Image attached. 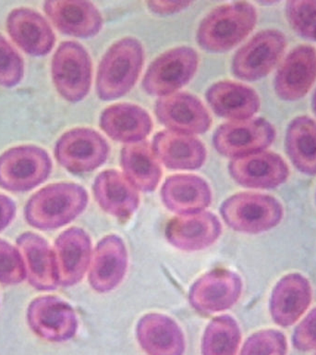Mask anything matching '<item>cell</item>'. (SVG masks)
Instances as JSON below:
<instances>
[{
  "instance_id": "cell-22",
  "label": "cell",
  "mask_w": 316,
  "mask_h": 355,
  "mask_svg": "<svg viewBox=\"0 0 316 355\" xmlns=\"http://www.w3.org/2000/svg\"><path fill=\"white\" fill-rule=\"evenodd\" d=\"M157 159L171 169L193 171L207 160L204 144L193 135L165 130L155 135L152 144Z\"/></svg>"
},
{
  "instance_id": "cell-4",
  "label": "cell",
  "mask_w": 316,
  "mask_h": 355,
  "mask_svg": "<svg viewBox=\"0 0 316 355\" xmlns=\"http://www.w3.org/2000/svg\"><path fill=\"white\" fill-rule=\"evenodd\" d=\"M220 213L227 226L236 232L259 234L279 226L284 208L279 200L267 194L241 193L227 198Z\"/></svg>"
},
{
  "instance_id": "cell-3",
  "label": "cell",
  "mask_w": 316,
  "mask_h": 355,
  "mask_svg": "<svg viewBox=\"0 0 316 355\" xmlns=\"http://www.w3.org/2000/svg\"><path fill=\"white\" fill-rule=\"evenodd\" d=\"M256 22V8L251 3L234 2L219 6L200 24L197 42L208 52H227L245 39Z\"/></svg>"
},
{
  "instance_id": "cell-18",
  "label": "cell",
  "mask_w": 316,
  "mask_h": 355,
  "mask_svg": "<svg viewBox=\"0 0 316 355\" xmlns=\"http://www.w3.org/2000/svg\"><path fill=\"white\" fill-rule=\"evenodd\" d=\"M44 10L60 32L78 38H91L102 30L103 17L91 2L49 0Z\"/></svg>"
},
{
  "instance_id": "cell-6",
  "label": "cell",
  "mask_w": 316,
  "mask_h": 355,
  "mask_svg": "<svg viewBox=\"0 0 316 355\" xmlns=\"http://www.w3.org/2000/svg\"><path fill=\"white\" fill-rule=\"evenodd\" d=\"M91 72L90 55L77 42H63L53 55V83L58 94L67 101L77 103L87 96Z\"/></svg>"
},
{
  "instance_id": "cell-25",
  "label": "cell",
  "mask_w": 316,
  "mask_h": 355,
  "mask_svg": "<svg viewBox=\"0 0 316 355\" xmlns=\"http://www.w3.org/2000/svg\"><path fill=\"white\" fill-rule=\"evenodd\" d=\"M97 204L119 219L130 218L140 205L138 190L121 172L108 169L97 175L94 182Z\"/></svg>"
},
{
  "instance_id": "cell-26",
  "label": "cell",
  "mask_w": 316,
  "mask_h": 355,
  "mask_svg": "<svg viewBox=\"0 0 316 355\" xmlns=\"http://www.w3.org/2000/svg\"><path fill=\"white\" fill-rule=\"evenodd\" d=\"M30 284L39 291H53L58 285L54 251L41 236L25 232L17 239Z\"/></svg>"
},
{
  "instance_id": "cell-7",
  "label": "cell",
  "mask_w": 316,
  "mask_h": 355,
  "mask_svg": "<svg viewBox=\"0 0 316 355\" xmlns=\"http://www.w3.org/2000/svg\"><path fill=\"white\" fill-rule=\"evenodd\" d=\"M110 147L96 130L76 128L68 130L58 139L55 157L67 171L74 174L88 173L107 161Z\"/></svg>"
},
{
  "instance_id": "cell-39",
  "label": "cell",
  "mask_w": 316,
  "mask_h": 355,
  "mask_svg": "<svg viewBox=\"0 0 316 355\" xmlns=\"http://www.w3.org/2000/svg\"><path fill=\"white\" fill-rule=\"evenodd\" d=\"M313 110L316 115V90L315 94H313Z\"/></svg>"
},
{
  "instance_id": "cell-14",
  "label": "cell",
  "mask_w": 316,
  "mask_h": 355,
  "mask_svg": "<svg viewBox=\"0 0 316 355\" xmlns=\"http://www.w3.org/2000/svg\"><path fill=\"white\" fill-rule=\"evenodd\" d=\"M230 176L238 184L251 189H274L290 176L287 163L273 152H258L234 158L229 165Z\"/></svg>"
},
{
  "instance_id": "cell-38",
  "label": "cell",
  "mask_w": 316,
  "mask_h": 355,
  "mask_svg": "<svg viewBox=\"0 0 316 355\" xmlns=\"http://www.w3.org/2000/svg\"><path fill=\"white\" fill-rule=\"evenodd\" d=\"M16 205L12 199L0 194V232L6 229L16 215Z\"/></svg>"
},
{
  "instance_id": "cell-5",
  "label": "cell",
  "mask_w": 316,
  "mask_h": 355,
  "mask_svg": "<svg viewBox=\"0 0 316 355\" xmlns=\"http://www.w3.org/2000/svg\"><path fill=\"white\" fill-rule=\"evenodd\" d=\"M51 171V158L42 147L26 144L12 147L0 155V187L4 190H33L46 182Z\"/></svg>"
},
{
  "instance_id": "cell-17",
  "label": "cell",
  "mask_w": 316,
  "mask_h": 355,
  "mask_svg": "<svg viewBox=\"0 0 316 355\" xmlns=\"http://www.w3.org/2000/svg\"><path fill=\"white\" fill-rule=\"evenodd\" d=\"M312 299V287L306 277L299 273L286 275L272 291L271 318L279 326L290 327L306 312Z\"/></svg>"
},
{
  "instance_id": "cell-28",
  "label": "cell",
  "mask_w": 316,
  "mask_h": 355,
  "mask_svg": "<svg viewBox=\"0 0 316 355\" xmlns=\"http://www.w3.org/2000/svg\"><path fill=\"white\" fill-rule=\"evenodd\" d=\"M100 127L114 141L130 144L146 141L152 132V121L143 108L123 103L103 111Z\"/></svg>"
},
{
  "instance_id": "cell-36",
  "label": "cell",
  "mask_w": 316,
  "mask_h": 355,
  "mask_svg": "<svg viewBox=\"0 0 316 355\" xmlns=\"http://www.w3.org/2000/svg\"><path fill=\"white\" fill-rule=\"evenodd\" d=\"M292 344L294 348L301 352L316 349V307L294 330Z\"/></svg>"
},
{
  "instance_id": "cell-10",
  "label": "cell",
  "mask_w": 316,
  "mask_h": 355,
  "mask_svg": "<svg viewBox=\"0 0 316 355\" xmlns=\"http://www.w3.org/2000/svg\"><path fill=\"white\" fill-rule=\"evenodd\" d=\"M276 139V129L263 118L227 122L216 129L213 144L224 157L238 158L265 151Z\"/></svg>"
},
{
  "instance_id": "cell-19",
  "label": "cell",
  "mask_w": 316,
  "mask_h": 355,
  "mask_svg": "<svg viewBox=\"0 0 316 355\" xmlns=\"http://www.w3.org/2000/svg\"><path fill=\"white\" fill-rule=\"evenodd\" d=\"M128 268V252L118 235L103 238L94 250L89 271V283L98 293H108L123 280Z\"/></svg>"
},
{
  "instance_id": "cell-1",
  "label": "cell",
  "mask_w": 316,
  "mask_h": 355,
  "mask_svg": "<svg viewBox=\"0 0 316 355\" xmlns=\"http://www.w3.org/2000/svg\"><path fill=\"white\" fill-rule=\"evenodd\" d=\"M88 199L87 191L76 183H55L30 197L25 205V218L35 229H58L79 216L87 207Z\"/></svg>"
},
{
  "instance_id": "cell-33",
  "label": "cell",
  "mask_w": 316,
  "mask_h": 355,
  "mask_svg": "<svg viewBox=\"0 0 316 355\" xmlns=\"http://www.w3.org/2000/svg\"><path fill=\"white\" fill-rule=\"evenodd\" d=\"M285 335L276 329L255 332L245 341L240 355H287Z\"/></svg>"
},
{
  "instance_id": "cell-2",
  "label": "cell",
  "mask_w": 316,
  "mask_h": 355,
  "mask_svg": "<svg viewBox=\"0 0 316 355\" xmlns=\"http://www.w3.org/2000/svg\"><path fill=\"white\" fill-rule=\"evenodd\" d=\"M144 51L137 39H121L108 49L100 62L96 93L103 101H112L129 93L143 69Z\"/></svg>"
},
{
  "instance_id": "cell-20",
  "label": "cell",
  "mask_w": 316,
  "mask_h": 355,
  "mask_svg": "<svg viewBox=\"0 0 316 355\" xmlns=\"http://www.w3.org/2000/svg\"><path fill=\"white\" fill-rule=\"evenodd\" d=\"M222 226L213 213L200 212L172 219L166 229L168 243L182 251H201L220 237Z\"/></svg>"
},
{
  "instance_id": "cell-24",
  "label": "cell",
  "mask_w": 316,
  "mask_h": 355,
  "mask_svg": "<svg viewBox=\"0 0 316 355\" xmlns=\"http://www.w3.org/2000/svg\"><path fill=\"white\" fill-rule=\"evenodd\" d=\"M136 336L148 355H183L185 338L179 324L162 313H147L139 320Z\"/></svg>"
},
{
  "instance_id": "cell-27",
  "label": "cell",
  "mask_w": 316,
  "mask_h": 355,
  "mask_svg": "<svg viewBox=\"0 0 316 355\" xmlns=\"http://www.w3.org/2000/svg\"><path fill=\"white\" fill-rule=\"evenodd\" d=\"M207 100L216 115L231 121L252 119L260 110V97L241 83L222 80L207 92Z\"/></svg>"
},
{
  "instance_id": "cell-31",
  "label": "cell",
  "mask_w": 316,
  "mask_h": 355,
  "mask_svg": "<svg viewBox=\"0 0 316 355\" xmlns=\"http://www.w3.org/2000/svg\"><path fill=\"white\" fill-rule=\"evenodd\" d=\"M241 340L240 327L232 316L213 318L205 329L202 355H237Z\"/></svg>"
},
{
  "instance_id": "cell-29",
  "label": "cell",
  "mask_w": 316,
  "mask_h": 355,
  "mask_svg": "<svg viewBox=\"0 0 316 355\" xmlns=\"http://www.w3.org/2000/svg\"><path fill=\"white\" fill-rule=\"evenodd\" d=\"M121 164L124 176L137 190L151 193L159 184L162 168L148 141L126 144L121 150Z\"/></svg>"
},
{
  "instance_id": "cell-35",
  "label": "cell",
  "mask_w": 316,
  "mask_h": 355,
  "mask_svg": "<svg viewBox=\"0 0 316 355\" xmlns=\"http://www.w3.org/2000/svg\"><path fill=\"white\" fill-rule=\"evenodd\" d=\"M26 277L24 260L15 247L0 240V283L16 285Z\"/></svg>"
},
{
  "instance_id": "cell-12",
  "label": "cell",
  "mask_w": 316,
  "mask_h": 355,
  "mask_svg": "<svg viewBox=\"0 0 316 355\" xmlns=\"http://www.w3.org/2000/svg\"><path fill=\"white\" fill-rule=\"evenodd\" d=\"M27 321L36 335L54 343L71 340L78 329L73 308L55 296H42L33 300L28 307Z\"/></svg>"
},
{
  "instance_id": "cell-34",
  "label": "cell",
  "mask_w": 316,
  "mask_h": 355,
  "mask_svg": "<svg viewBox=\"0 0 316 355\" xmlns=\"http://www.w3.org/2000/svg\"><path fill=\"white\" fill-rule=\"evenodd\" d=\"M24 62L7 39L0 35V86L12 88L21 82Z\"/></svg>"
},
{
  "instance_id": "cell-37",
  "label": "cell",
  "mask_w": 316,
  "mask_h": 355,
  "mask_svg": "<svg viewBox=\"0 0 316 355\" xmlns=\"http://www.w3.org/2000/svg\"><path fill=\"white\" fill-rule=\"evenodd\" d=\"M193 4L188 1H150L147 2L149 10L159 15H171L186 10Z\"/></svg>"
},
{
  "instance_id": "cell-8",
  "label": "cell",
  "mask_w": 316,
  "mask_h": 355,
  "mask_svg": "<svg viewBox=\"0 0 316 355\" xmlns=\"http://www.w3.org/2000/svg\"><path fill=\"white\" fill-rule=\"evenodd\" d=\"M287 47V39L279 31L263 30L236 53L232 72L238 79L254 82L267 76L279 64Z\"/></svg>"
},
{
  "instance_id": "cell-15",
  "label": "cell",
  "mask_w": 316,
  "mask_h": 355,
  "mask_svg": "<svg viewBox=\"0 0 316 355\" xmlns=\"http://www.w3.org/2000/svg\"><path fill=\"white\" fill-rule=\"evenodd\" d=\"M316 80V50L301 44L291 50L274 77V91L285 101L304 98Z\"/></svg>"
},
{
  "instance_id": "cell-16",
  "label": "cell",
  "mask_w": 316,
  "mask_h": 355,
  "mask_svg": "<svg viewBox=\"0 0 316 355\" xmlns=\"http://www.w3.org/2000/svg\"><path fill=\"white\" fill-rule=\"evenodd\" d=\"M54 257L58 284L71 287L79 283L91 265L90 236L80 227H71L55 240Z\"/></svg>"
},
{
  "instance_id": "cell-21",
  "label": "cell",
  "mask_w": 316,
  "mask_h": 355,
  "mask_svg": "<svg viewBox=\"0 0 316 355\" xmlns=\"http://www.w3.org/2000/svg\"><path fill=\"white\" fill-rule=\"evenodd\" d=\"M8 35L14 43L33 57L49 54L55 43V35L46 19L27 8H16L7 19Z\"/></svg>"
},
{
  "instance_id": "cell-40",
  "label": "cell",
  "mask_w": 316,
  "mask_h": 355,
  "mask_svg": "<svg viewBox=\"0 0 316 355\" xmlns=\"http://www.w3.org/2000/svg\"><path fill=\"white\" fill-rule=\"evenodd\" d=\"M316 355V354H315Z\"/></svg>"
},
{
  "instance_id": "cell-30",
  "label": "cell",
  "mask_w": 316,
  "mask_h": 355,
  "mask_svg": "<svg viewBox=\"0 0 316 355\" xmlns=\"http://www.w3.org/2000/svg\"><path fill=\"white\" fill-rule=\"evenodd\" d=\"M286 150L291 162L308 176L316 175V121L308 116L294 119L286 133Z\"/></svg>"
},
{
  "instance_id": "cell-11",
  "label": "cell",
  "mask_w": 316,
  "mask_h": 355,
  "mask_svg": "<svg viewBox=\"0 0 316 355\" xmlns=\"http://www.w3.org/2000/svg\"><path fill=\"white\" fill-rule=\"evenodd\" d=\"M243 280L235 272L216 269L197 279L188 293V302L202 315H213L234 306L243 293Z\"/></svg>"
},
{
  "instance_id": "cell-13",
  "label": "cell",
  "mask_w": 316,
  "mask_h": 355,
  "mask_svg": "<svg viewBox=\"0 0 316 355\" xmlns=\"http://www.w3.org/2000/svg\"><path fill=\"white\" fill-rule=\"evenodd\" d=\"M155 112L160 123L169 130L185 135H204L212 125L207 107L196 96L188 93L159 97Z\"/></svg>"
},
{
  "instance_id": "cell-32",
  "label": "cell",
  "mask_w": 316,
  "mask_h": 355,
  "mask_svg": "<svg viewBox=\"0 0 316 355\" xmlns=\"http://www.w3.org/2000/svg\"><path fill=\"white\" fill-rule=\"evenodd\" d=\"M286 16L290 26L301 37L316 41L315 0H294L286 3Z\"/></svg>"
},
{
  "instance_id": "cell-23",
  "label": "cell",
  "mask_w": 316,
  "mask_h": 355,
  "mask_svg": "<svg viewBox=\"0 0 316 355\" xmlns=\"http://www.w3.org/2000/svg\"><path fill=\"white\" fill-rule=\"evenodd\" d=\"M161 199L171 212L179 216L204 212L212 202L210 186L195 175H174L161 188Z\"/></svg>"
},
{
  "instance_id": "cell-9",
  "label": "cell",
  "mask_w": 316,
  "mask_h": 355,
  "mask_svg": "<svg viewBox=\"0 0 316 355\" xmlns=\"http://www.w3.org/2000/svg\"><path fill=\"white\" fill-rule=\"evenodd\" d=\"M199 65L195 50L179 46L159 55L147 69L143 87L147 94L166 96L187 85Z\"/></svg>"
}]
</instances>
